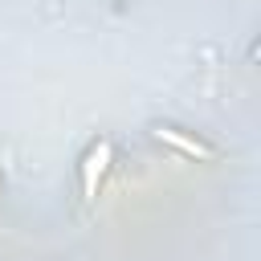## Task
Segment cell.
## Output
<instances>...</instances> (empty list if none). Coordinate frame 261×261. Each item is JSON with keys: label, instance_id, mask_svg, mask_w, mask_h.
<instances>
[{"label": "cell", "instance_id": "cell-1", "mask_svg": "<svg viewBox=\"0 0 261 261\" xmlns=\"http://www.w3.org/2000/svg\"><path fill=\"white\" fill-rule=\"evenodd\" d=\"M110 155H114L110 139H102V143L86 155V163H82V192H86V200H94V196H98V179H102V171H106Z\"/></svg>", "mask_w": 261, "mask_h": 261}, {"label": "cell", "instance_id": "cell-2", "mask_svg": "<svg viewBox=\"0 0 261 261\" xmlns=\"http://www.w3.org/2000/svg\"><path fill=\"white\" fill-rule=\"evenodd\" d=\"M155 139H159V143H167V147H175V151H184V155H192V159H212V147H204V143H196V139L179 135L175 126H159V130H155Z\"/></svg>", "mask_w": 261, "mask_h": 261}]
</instances>
